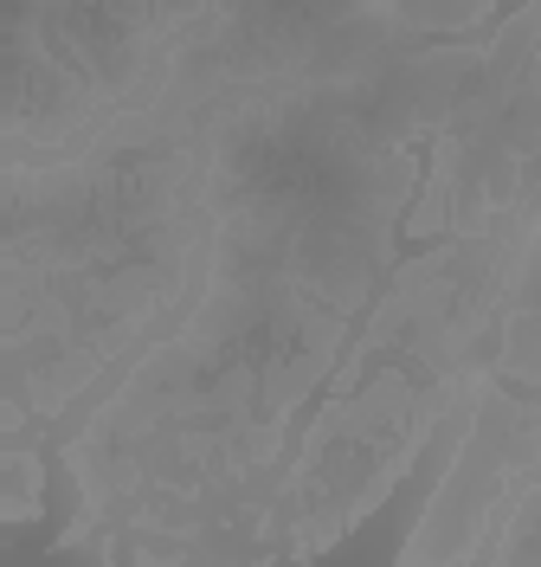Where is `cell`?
<instances>
[{
    "label": "cell",
    "mask_w": 541,
    "mask_h": 567,
    "mask_svg": "<svg viewBox=\"0 0 541 567\" xmlns=\"http://www.w3.org/2000/svg\"><path fill=\"white\" fill-rule=\"evenodd\" d=\"M541 477V400L516 393L490 374L458 406V452L438 477L419 529L406 535L399 561H483L509 509Z\"/></svg>",
    "instance_id": "obj_1"
},
{
    "label": "cell",
    "mask_w": 541,
    "mask_h": 567,
    "mask_svg": "<svg viewBox=\"0 0 541 567\" xmlns=\"http://www.w3.org/2000/svg\"><path fill=\"white\" fill-rule=\"evenodd\" d=\"M39 516H45V458L27 439H7V452H0V523L27 529Z\"/></svg>",
    "instance_id": "obj_2"
}]
</instances>
